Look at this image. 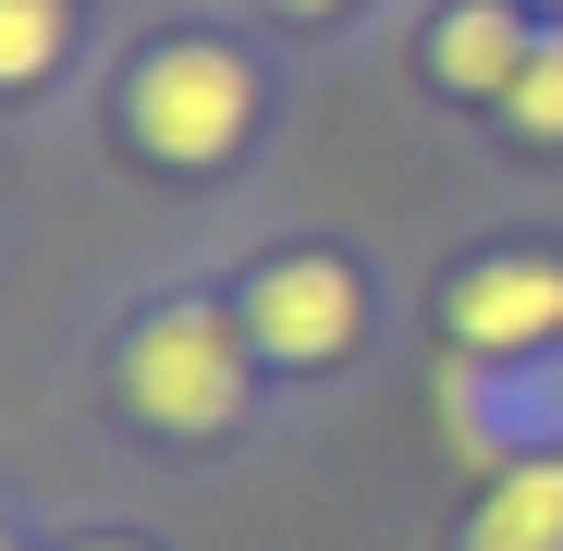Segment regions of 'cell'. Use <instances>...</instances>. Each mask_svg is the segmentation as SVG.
Wrapping results in <instances>:
<instances>
[{
  "instance_id": "obj_5",
  "label": "cell",
  "mask_w": 563,
  "mask_h": 551,
  "mask_svg": "<svg viewBox=\"0 0 563 551\" xmlns=\"http://www.w3.org/2000/svg\"><path fill=\"white\" fill-rule=\"evenodd\" d=\"M453 343H465V355L563 343V257H478V269L453 283Z\"/></svg>"
},
{
  "instance_id": "obj_10",
  "label": "cell",
  "mask_w": 563,
  "mask_h": 551,
  "mask_svg": "<svg viewBox=\"0 0 563 551\" xmlns=\"http://www.w3.org/2000/svg\"><path fill=\"white\" fill-rule=\"evenodd\" d=\"M282 13H343V0H282Z\"/></svg>"
},
{
  "instance_id": "obj_3",
  "label": "cell",
  "mask_w": 563,
  "mask_h": 551,
  "mask_svg": "<svg viewBox=\"0 0 563 551\" xmlns=\"http://www.w3.org/2000/svg\"><path fill=\"white\" fill-rule=\"evenodd\" d=\"M441 429L453 453H478V466H539L563 453V355L527 343V355H453L441 367Z\"/></svg>"
},
{
  "instance_id": "obj_7",
  "label": "cell",
  "mask_w": 563,
  "mask_h": 551,
  "mask_svg": "<svg viewBox=\"0 0 563 551\" xmlns=\"http://www.w3.org/2000/svg\"><path fill=\"white\" fill-rule=\"evenodd\" d=\"M465 551H563V453L539 466H503L465 515Z\"/></svg>"
},
{
  "instance_id": "obj_9",
  "label": "cell",
  "mask_w": 563,
  "mask_h": 551,
  "mask_svg": "<svg viewBox=\"0 0 563 551\" xmlns=\"http://www.w3.org/2000/svg\"><path fill=\"white\" fill-rule=\"evenodd\" d=\"M515 135H539V147H563V37L551 49H527V74H515Z\"/></svg>"
},
{
  "instance_id": "obj_4",
  "label": "cell",
  "mask_w": 563,
  "mask_h": 551,
  "mask_svg": "<svg viewBox=\"0 0 563 551\" xmlns=\"http://www.w3.org/2000/svg\"><path fill=\"white\" fill-rule=\"evenodd\" d=\"M245 343L269 367H331L355 343V269L343 257H269L245 295Z\"/></svg>"
},
{
  "instance_id": "obj_8",
  "label": "cell",
  "mask_w": 563,
  "mask_h": 551,
  "mask_svg": "<svg viewBox=\"0 0 563 551\" xmlns=\"http://www.w3.org/2000/svg\"><path fill=\"white\" fill-rule=\"evenodd\" d=\"M62 62V0H0V86H37Z\"/></svg>"
},
{
  "instance_id": "obj_11",
  "label": "cell",
  "mask_w": 563,
  "mask_h": 551,
  "mask_svg": "<svg viewBox=\"0 0 563 551\" xmlns=\"http://www.w3.org/2000/svg\"><path fill=\"white\" fill-rule=\"evenodd\" d=\"M86 551H135V539H86Z\"/></svg>"
},
{
  "instance_id": "obj_2",
  "label": "cell",
  "mask_w": 563,
  "mask_h": 551,
  "mask_svg": "<svg viewBox=\"0 0 563 551\" xmlns=\"http://www.w3.org/2000/svg\"><path fill=\"white\" fill-rule=\"evenodd\" d=\"M245 319H209V307H159L135 343H123V405L172 441H209L245 417Z\"/></svg>"
},
{
  "instance_id": "obj_6",
  "label": "cell",
  "mask_w": 563,
  "mask_h": 551,
  "mask_svg": "<svg viewBox=\"0 0 563 551\" xmlns=\"http://www.w3.org/2000/svg\"><path fill=\"white\" fill-rule=\"evenodd\" d=\"M527 25H515V0H453V13L429 25V74L453 86V99H515V74H527Z\"/></svg>"
},
{
  "instance_id": "obj_1",
  "label": "cell",
  "mask_w": 563,
  "mask_h": 551,
  "mask_svg": "<svg viewBox=\"0 0 563 551\" xmlns=\"http://www.w3.org/2000/svg\"><path fill=\"white\" fill-rule=\"evenodd\" d=\"M123 123H135V147L172 159V172H221V159L245 147V123H257V74H245L221 37H172V49L135 62Z\"/></svg>"
}]
</instances>
